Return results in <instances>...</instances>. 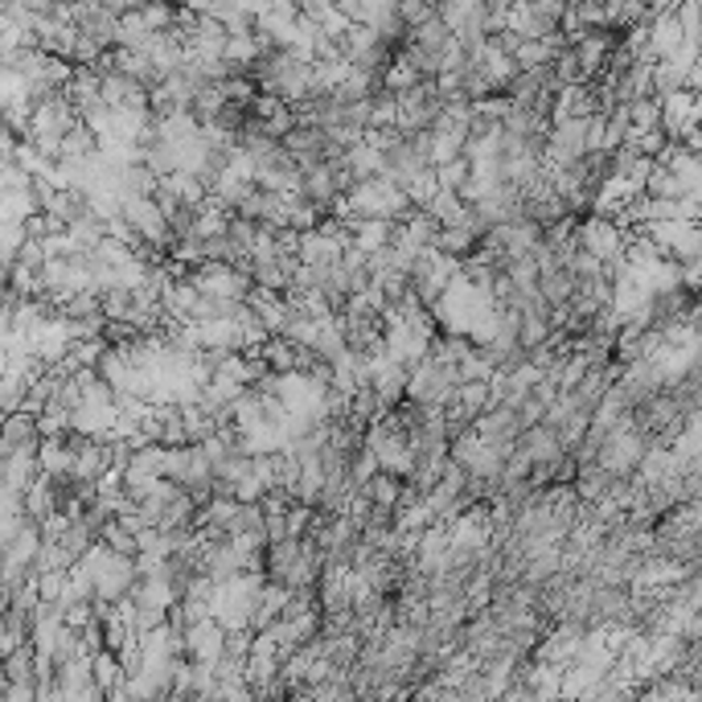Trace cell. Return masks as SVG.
I'll return each mask as SVG.
<instances>
[{
	"instance_id": "1",
	"label": "cell",
	"mask_w": 702,
	"mask_h": 702,
	"mask_svg": "<svg viewBox=\"0 0 702 702\" xmlns=\"http://www.w3.org/2000/svg\"><path fill=\"white\" fill-rule=\"evenodd\" d=\"M645 193L649 198H699V186H690L687 177H678L670 165H657L654 160V169L645 177Z\"/></svg>"
}]
</instances>
